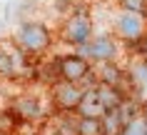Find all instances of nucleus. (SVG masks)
Here are the masks:
<instances>
[{"mask_svg": "<svg viewBox=\"0 0 147 135\" xmlns=\"http://www.w3.org/2000/svg\"><path fill=\"white\" fill-rule=\"evenodd\" d=\"M13 125H15V115H13L10 110L3 113V115H0V133H10Z\"/></svg>", "mask_w": 147, "mask_h": 135, "instance_id": "14", "label": "nucleus"}, {"mask_svg": "<svg viewBox=\"0 0 147 135\" xmlns=\"http://www.w3.org/2000/svg\"><path fill=\"white\" fill-rule=\"evenodd\" d=\"M75 130L78 135H105V123L102 118H80Z\"/></svg>", "mask_w": 147, "mask_h": 135, "instance_id": "10", "label": "nucleus"}, {"mask_svg": "<svg viewBox=\"0 0 147 135\" xmlns=\"http://www.w3.org/2000/svg\"><path fill=\"white\" fill-rule=\"evenodd\" d=\"M15 43L23 55H40L50 48V30L40 23H25L18 30Z\"/></svg>", "mask_w": 147, "mask_h": 135, "instance_id": "1", "label": "nucleus"}, {"mask_svg": "<svg viewBox=\"0 0 147 135\" xmlns=\"http://www.w3.org/2000/svg\"><path fill=\"white\" fill-rule=\"evenodd\" d=\"M117 30L127 40H140L142 38V18H140V13H125L117 20Z\"/></svg>", "mask_w": 147, "mask_h": 135, "instance_id": "8", "label": "nucleus"}, {"mask_svg": "<svg viewBox=\"0 0 147 135\" xmlns=\"http://www.w3.org/2000/svg\"><path fill=\"white\" fill-rule=\"evenodd\" d=\"M78 113L82 118H102V115H105V108H102L100 98H97V90H85V93H82Z\"/></svg>", "mask_w": 147, "mask_h": 135, "instance_id": "9", "label": "nucleus"}, {"mask_svg": "<svg viewBox=\"0 0 147 135\" xmlns=\"http://www.w3.org/2000/svg\"><path fill=\"white\" fill-rule=\"evenodd\" d=\"M10 113L15 115L18 120H38L42 115V108H40V100L32 95H20L13 100L10 105Z\"/></svg>", "mask_w": 147, "mask_h": 135, "instance_id": "6", "label": "nucleus"}, {"mask_svg": "<svg viewBox=\"0 0 147 135\" xmlns=\"http://www.w3.org/2000/svg\"><path fill=\"white\" fill-rule=\"evenodd\" d=\"M23 68H25V60H23V53L18 48H13V50L0 48V75L15 78V75H20Z\"/></svg>", "mask_w": 147, "mask_h": 135, "instance_id": "7", "label": "nucleus"}, {"mask_svg": "<svg viewBox=\"0 0 147 135\" xmlns=\"http://www.w3.org/2000/svg\"><path fill=\"white\" fill-rule=\"evenodd\" d=\"M100 78H102V85H112V88H117V90H120V85H122L125 75L117 70L115 65L105 63V65H102V70H100ZM120 93H122V90H120Z\"/></svg>", "mask_w": 147, "mask_h": 135, "instance_id": "11", "label": "nucleus"}, {"mask_svg": "<svg viewBox=\"0 0 147 135\" xmlns=\"http://www.w3.org/2000/svg\"><path fill=\"white\" fill-rule=\"evenodd\" d=\"M122 135H147V118H135V120H130Z\"/></svg>", "mask_w": 147, "mask_h": 135, "instance_id": "12", "label": "nucleus"}, {"mask_svg": "<svg viewBox=\"0 0 147 135\" xmlns=\"http://www.w3.org/2000/svg\"><path fill=\"white\" fill-rule=\"evenodd\" d=\"M142 115H145V118H147V103H145V108H142Z\"/></svg>", "mask_w": 147, "mask_h": 135, "instance_id": "15", "label": "nucleus"}, {"mask_svg": "<svg viewBox=\"0 0 147 135\" xmlns=\"http://www.w3.org/2000/svg\"><path fill=\"white\" fill-rule=\"evenodd\" d=\"M120 3L127 13H145L147 10V0H120Z\"/></svg>", "mask_w": 147, "mask_h": 135, "instance_id": "13", "label": "nucleus"}, {"mask_svg": "<svg viewBox=\"0 0 147 135\" xmlns=\"http://www.w3.org/2000/svg\"><path fill=\"white\" fill-rule=\"evenodd\" d=\"M57 73L65 83H80L90 75V60L85 55H67L57 63Z\"/></svg>", "mask_w": 147, "mask_h": 135, "instance_id": "3", "label": "nucleus"}, {"mask_svg": "<svg viewBox=\"0 0 147 135\" xmlns=\"http://www.w3.org/2000/svg\"><path fill=\"white\" fill-rule=\"evenodd\" d=\"M82 88H78V83H57L53 90V103L57 110H78L80 98H82Z\"/></svg>", "mask_w": 147, "mask_h": 135, "instance_id": "4", "label": "nucleus"}, {"mask_svg": "<svg viewBox=\"0 0 147 135\" xmlns=\"http://www.w3.org/2000/svg\"><path fill=\"white\" fill-rule=\"evenodd\" d=\"M145 70H147V60H145Z\"/></svg>", "mask_w": 147, "mask_h": 135, "instance_id": "16", "label": "nucleus"}, {"mask_svg": "<svg viewBox=\"0 0 147 135\" xmlns=\"http://www.w3.org/2000/svg\"><path fill=\"white\" fill-rule=\"evenodd\" d=\"M90 33H92V20L87 13H75L70 18L65 28H62V35L67 43H75V45H85L90 40Z\"/></svg>", "mask_w": 147, "mask_h": 135, "instance_id": "2", "label": "nucleus"}, {"mask_svg": "<svg viewBox=\"0 0 147 135\" xmlns=\"http://www.w3.org/2000/svg\"><path fill=\"white\" fill-rule=\"evenodd\" d=\"M115 40L110 38V35H97V38L87 40L85 45H82V53H85L90 60H97V63H107L115 58Z\"/></svg>", "mask_w": 147, "mask_h": 135, "instance_id": "5", "label": "nucleus"}]
</instances>
